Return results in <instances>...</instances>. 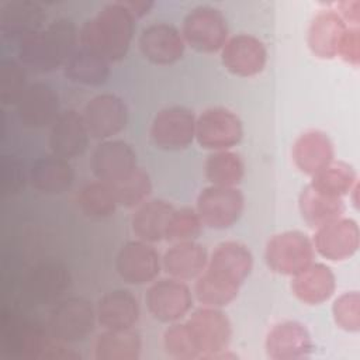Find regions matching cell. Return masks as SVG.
Here are the masks:
<instances>
[{"label":"cell","mask_w":360,"mask_h":360,"mask_svg":"<svg viewBox=\"0 0 360 360\" xmlns=\"http://www.w3.org/2000/svg\"><path fill=\"white\" fill-rule=\"evenodd\" d=\"M253 267L250 249L236 240H225L208 256L205 270L195 278L194 295L204 307L224 308L231 304Z\"/></svg>","instance_id":"obj_1"},{"label":"cell","mask_w":360,"mask_h":360,"mask_svg":"<svg viewBox=\"0 0 360 360\" xmlns=\"http://www.w3.org/2000/svg\"><path fill=\"white\" fill-rule=\"evenodd\" d=\"M135 21L121 1L108 3L79 30L80 48L103 56L110 63L118 62L129 51Z\"/></svg>","instance_id":"obj_2"},{"label":"cell","mask_w":360,"mask_h":360,"mask_svg":"<svg viewBox=\"0 0 360 360\" xmlns=\"http://www.w3.org/2000/svg\"><path fill=\"white\" fill-rule=\"evenodd\" d=\"M77 39L76 24L70 18L60 17L22 38L18 42V59L35 72H53L63 68L69 56L77 49Z\"/></svg>","instance_id":"obj_3"},{"label":"cell","mask_w":360,"mask_h":360,"mask_svg":"<svg viewBox=\"0 0 360 360\" xmlns=\"http://www.w3.org/2000/svg\"><path fill=\"white\" fill-rule=\"evenodd\" d=\"M96 308L83 297H69L58 301L46 321L48 332L63 343L84 340L94 329Z\"/></svg>","instance_id":"obj_4"},{"label":"cell","mask_w":360,"mask_h":360,"mask_svg":"<svg viewBox=\"0 0 360 360\" xmlns=\"http://www.w3.org/2000/svg\"><path fill=\"white\" fill-rule=\"evenodd\" d=\"M315 257L312 240L301 231H284L273 235L264 249L269 269L277 274L295 276L308 267Z\"/></svg>","instance_id":"obj_5"},{"label":"cell","mask_w":360,"mask_h":360,"mask_svg":"<svg viewBox=\"0 0 360 360\" xmlns=\"http://www.w3.org/2000/svg\"><path fill=\"white\" fill-rule=\"evenodd\" d=\"M181 35L186 45L197 52L214 53L228 41V22L221 10L212 6H197L183 20Z\"/></svg>","instance_id":"obj_6"},{"label":"cell","mask_w":360,"mask_h":360,"mask_svg":"<svg viewBox=\"0 0 360 360\" xmlns=\"http://www.w3.org/2000/svg\"><path fill=\"white\" fill-rule=\"evenodd\" d=\"M243 136V124L236 112L225 107L204 110L195 120V139L211 152L228 150Z\"/></svg>","instance_id":"obj_7"},{"label":"cell","mask_w":360,"mask_h":360,"mask_svg":"<svg viewBox=\"0 0 360 360\" xmlns=\"http://www.w3.org/2000/svg\"><path fill=\"white\" fill-rule=\"evenodd\" d=\"M195 211L202 225L212 229H226L235 225L245 208V197L236 187L208 186L195 201Z\"/></svg>","instance_id":"obj_8"},{"label":"cell","mask_w":360,"mask_h":360,"mask_svg":"<svg viewBox=\"0 0 360 360\" xmlns=\"http://www.w3.org/2000/svg\"><path fill=\"white\" fill-rule=\"evenodd\" d=\"M149 314L162 323L179 322L193 308L190 287L177 278L167 277L155 280L145 295Z\"/></svg>","instance_id":"obj_9"},{"label":"cell","mask_w":360,"mask_h":360,"mask_svg":"<svg viewBox=\"0 0 360 360\" xmlns=\"http://www.w3.org/2000/svg\"><path fill=\"white\" fill-rule=\"evenodd\" d=\"M194 112L183 105L162 108L152 121L150 139L156 148L163 150H181L195 139Z\"/></svg>","instance_id":"obj_10"},{"label":"cell","mask_w":360,"mask_h":360,"mask_svg":"<svg viewBox=\"0 0 360 360\" xmlns=\"http://www.w3.org/2000/svg\"><path fill=\"white\" fill-rule=\"evenodd\" d=\"M82 115L90 138L105 141L127 127L128 107L120 96L103 93L86 103Z\"/></svg>","instance_id":"obj_11"},{"label":"cell","mask_w":360,"mask_h":360,"mask_svg":"<svg viewBox=\"0 0 360 360\" xmlns=\"http://www.w3.org/2000/svg\"><path fill=\"white\" fill-rule=\"evenodd\" d=\"M186 322L200 347V360L210 359L214 353L228 349L232 326L222 308L202 305L194 309Z\"/></svg>","instance_id":"obj_12"},{"label":"cell","mask_w":360,"mask_h":360,"mask_svg":"<svg viewBox=\"0 0 360 360\" xmlns=\"http://www.w3.org/2000/svg\"><path fill=\"white\" fill-rule=\"evenodd\" d=\"M162 259L152 243L143 240L127 242L115 257V270L128 284L142 285L156 280L160 273Z\"/></svg>","instance_id":"obj_13"},{"label":"cell","mask_w":360,"mask_h":360,"mask_svg":"<svg viewBox=\"0 0 360 360\" xmlns=\"http://www.w3.org/2000/svg\"><path fill=\"white\" fill-rule=\"evenodd\" d=\"M314 249L330 262L352 257L360 246V231L354 219L340 217L315 229L311 239Z\"/></svg>","instance_id":"obj_14"},{"label":"cell","mask_w":360,"mask_h":360,"mask_svg":"<svg viewBox=\"0 0 360 360\" xmlns=\"http://www.w3.org/2000/svg\"><path fill=\"white\" fill-rule=\"evenodd\" d=\"M20 122L31 129L52 125L60 114V103L56 90L44 82L28 84L15 104Z\"/></svg>","instance_id":"obj_15"},{"label":"cell","mask_w":360,"mask_h":360,"mask_svg":"<svg viewBox=\"0 0 360 360\" xmlns=\"http://www.w3.org/2000/svg\"><path fill=\"white\" fill-rule=\"evenodd\" d=\"M224 68L239 77L259 75L267 63V49L262 39L250 34H236L221 49Z\"/></svg>","instance_id":"obj_16"},{"label":"cell","mask_w":360,"mask_h":360,"mask_svg":"<svg viewBox=\"0 0 360 360\" xmlns=\"http://www.w3.org/2000/svg\"><path fill=\"white\" fill-rule=\"evenodd\" d=\"M141 53L153 65L167 66L179 62L186 49V42L173 24L155 22L145 27L138 38Z\"/></svg>","instance_id":"obj_17"},{"label":"cell","mask_w":360,"mask_h":360,"mask_svg":"<svg viewBox=\"0 0 360 360\" xmlns=\"http://www.w3.org/2000/svg\"><path fill=\"white\" fill-rule=\"evenodd\" d=\"M264 349L271 360H301L312 354L314 342L304 323L283 321L269 330Z\"/></svg>","instance_id":"obj_18"},{"label":"cell","mask_w":360,"mask_h":360,"mask_svg":"<svg viewBox=\"0 0 360 360\" xmlns=\"http://www.w3.org/2000/svg\"><path fill=\"white\" fill-rule=\"evenodd\" d=\"M136 153L122 139L101 141L91 155V170L97 180L115 184L136 169Z\"/></svg>","instance_id":"obj_19"},{"label":"cell","mask_w":360,"mask_h":360,"mask_svg":"<svg viewBox=\"0 0 360 360\" xmlns=\"http://www.w3.org/2000/svg\"><path fill=\"white\" fill-rule=\"evenodd\" d=\"M90 134L82 112L76 110L60 111L51 125L48 145L53 155L63 159H73L83 155L89 146Z\"/></svg>","instance_id":"obj_20"},{"label":"cell","mask_w":360,"mask_h":360,"mask_svg":"<svg viewBox=\"0 0 360 360\" xmlns=\"http://www.w3.org/2000/svg\"><path fill=\"white\" fill-rule=\"evenodd\" d=\"M291 155L295 167L312 177L335 160V148L323 131L308 129L294 141Z\"/></svg>","instance_id":"obj_21"},{"label":"cell","mask_w":360,"mask_h":360,"mask_svg":"<svg viewBox=\"0 0 360 360\" xmlns=\"http://www.w3.org/2000/svg\"><path fill=\"white\" fill-rule=\"evenodd\" d=\"M347 22L336 10H321L311 20L307 44L314 56L319 59H333L338 55V46Z\"/></svg>","instance_id":"obj_22"},{"label":"cell","mask_w":360,"mask_h":360,"mask_svg":"<svg viewBox=\"0 0 360 360\" xmlns=\"http://www.w3.org/2000/svg\"><path fill=\"white\" fill-rule=\"evenodd\" d=\"M45 20V10L38 3L30 0L8 1L0 11V28L3 35L18 42L30 34L42 30Z\"/></svg>","instance_id":"obj_23"},{"label":"cell","mask_w":360,"mask_h":360,"mask_svg":"<svg viewBox=\"0 0 360 360\" xmlns=\"http://www.w3.org/2000/svg\"><path fill=\"white\" fill-rule=\"evenodd\" d=\"M139 302L128 290H112L105 292L96 305L97 322L104 329H128L139 319Z\"/></svg>","instance_id":"obj_24"},{"label":"cell","mask_w":360,"mask_h":360,"mask_svg":"<svg viewBox=\"0 0 360 360\" xmlns=\"http://www.w3.org/2000/svg\"><path fill=\"white\" fill-rule=\"evenodd\" d=\"M207 263V249L195 240L172 243L162 257V267L167 276L181 281L195 280L205 270Z\"/></svg>","instance_id":"obj_25"},{"label":"cell","mask_w":360,"mask_h":360,"mask_svg":"<svg viewBox=\"0 0 360 360\" xmlns=\"http://www.w3.org/2000/svg\"><path fill=\"white\" fill-rule=\"evenodd\" d=\"M70 285L69 270L55 262L37 264L30 270L25 278L27 294L39 304H48L58 300Z\"/></svg>","instance_id":"obj_26"},{"label":"cell","mask_w":360,"mask_h":360,"mask_svg":"<svg viewBox=\"0 0 360 360\" xmlns=\"http://www.w3.org/2000/svg\"><path fill=\"white\" fill-rule=\"evenodd\" d=\"M336 277L323 263H311L302 271L292 276L291 291L307 305L326 302L335 292Z\"/></svg>","instance_id":"obj_27"},{"label":"cell","mask_w":360,"mask_h":360,"mask_svg":"<svg viewBox=\"0 0 360 360\" xmlns=\"http://www.w3.org/2000/svg\"><path fill=\"white\" fill-rule=\"evenodd\" d=\"M31 186L44 194H62L75 180V172L68 159L56 155L38 158L28 172Z\"/></svg>","instance_id":"obj_28"},{"label":"cell","mask_w":360,"mask_h":360,"mask_svg":"<svg viewBox=\"0 0 360 360\" xmlns=\"http://www.w3.org/2000/svg\"><path fill=\"white\" fill-rule=\"evenodd\" d=\"M173 205L162 198L146 200L138 205L131 218L134 235L143 242L156 243L165 239V228Z\"/></svg>","instance_id":"obj_29"},{"label":"cell","mask_w":360,"mask_h":360,"mask_svg":"<svg viewBox=\"0 0 360 360\" xmlns=\"http://www.w3.org/2000/svg\"><path fill=\"white\" fill-rule=\"evenodd\" d=\"M298 207L302 219L314 229L343 217L346 211L343 198L323 194L311 184L302 188L298 197Z\"/></svg>","instance_id":"obj_30"},{"label":"cell","mask_w":360,"mask_h":360,"mask_svg":"<svg viewBox=\"0 0 360 360\" xmlns=\"http://www.w3.org/2000/svg\"><path fill=\"white\" fill-rule=\"evenodd\" d=\"M141 350V335L132 328L104 329L94 342V357L97 360H136Z\"/></svg>","instance_id":"obj_31"},{"label":"cell","mask_w":360,"mask_h":360,"mask_svg":"<svg viewBox=\"0 0 360 360\" xmlns=\"http://www.w3.org/2000/svg\"><path fill=\"white\" fill-rule=\"evenodd\" d=\"M62 69L66 79L84 86H101L110 76V62L84 48H77Z\"/></svg>","instance_id":"obj_32"},{"label":"cell","mask_w":360,"mask_h":360,"mask_svg":"<svg viewBox=\"0 0 360 360\" xmlns=\"http://www.w3.org/2000/svg\"><path fill=\"white\" fill-rule=\"evenodd\" d=\"M204 172L212 186L236 187L245 176V163L240 155L231 149L215 150L208 155Z\"/></svg>","instance_id":"obj_33"},{"label":"cell","mask_w":360,"mask_h":360,"mask_svg":"<svg viewBox=\"0 0 360 360\" xmlns=\"http://www.w3.org/2000/svg\"><path fill=\"white\" fill-rule=\"evenodd\" d=\"M311 186L330 197L345 198L359 183L356 170L346 162L332 160L326 167L311 177Z\"/></svg>","instance_id":"obj_34"},{"label":"cell","mask_w":360,"mask_h":360,"mask_svg":"<svg viewBox=\"0 0 360 360\" xmlns=\"http://www.w3.org/2000/svg\"><path fill=\"white\" fill-rule=\"evenodd\" d=\"M77 202L86 217L97 219L112 215L118 207L112 186L100 180L86 184L77 195Z\"/></svg>","instance_id":"obj_35"},{"label":"cell","mask_w":360,"mask_h":360,"mask_svg":"<svg viewBox=\"0 0 360 360\" xmlns=\"http://www.w3.org/2000/svg\"><path fill=\"white\" fill-rule=\"evenodd\" d=\"M111 186L114 188L118 205L125 208H136L145 202L152 193L150 177L141 167H136L125 179Z\"/></svg>","instance_id":"obj_36"},{"label":"cell","mask_w":360,"mask_h":360,"mask_svg":"<svg viewBox=\"0 0 360 360\" xmlns=\"http://www.w3.org/2000/svg\"><path fill=\"white\" fill-rule=\"evenodd\" d=\"M163 347L176 360H200V347L187 322H173L163 333Z\"/></svg>","instance_id":"obj_37"},{"label":"cell","mask_w":360,"mask_h":360,"mask_svg":"<svg viewBox=\"0 0 360 360\" xmlns=\"http://www.w3.org/2000/svg\"><path fill=\"white\" fill-rule=\"evenodd\" d=\"M201 229H202V222L195 208H191V207L173 208L165 228V239L172 243L195 240Z\"/></svg>","instance_id":"obj_38"},{"label":"cell","mask_w":360,"mask_h":360,"mask_svg":"<svg viewBox=\"0 0 360 360\" xmlns=\"http://www.w3.org/2000/svg\"><path fill=\"white\" fill-rule=\"evenodd\" d=\"M20 62L14 59H6L1 62L0 68V97L3 104L11 105L17 104L27 84V73Z\"/></svg>","instance_id":"obj_39"},{"label":"cell","mask_w":360,"mask_h":360,"mask_svg":"<svg viewBox=\"0 0 360 360\" xmlns=\"http://www.w3.org/2000/svg\"><path fill=\"white\" fill-rule=\"evenodd\" d=\"M332 316L335 323L346 330L356 333L360 330V294L347 291L340 294L332 304Z\"/></svg>","instance_id":"obj_40"},{"label":"cell","mask_w":360,"mask_h":360,"mask_svg":"<svg viewBox=\"0 0 360 360\" xmlns=\"http://www.w3.org/2000/svg\"><path fill=\"white\" fill-rule=\"evenodd\" d=\"M345 62L353 65L354 68L360 63V30L357 25H347L343 32L339 46L338 55Z\"/></svg>","instance_id":"obj_41"},{"label":"cell","mask_w":360,"mask_h":360,"mask_svg":"<svg viewBox=\"0 0 360 360\" xmlns=\"http://www.w3.org/2000/svg\"><path fill=\"white\" fill-rule=\"evenodd\" d=\"M25 177L24 165L15 158H7L3 162V187L7 193H17L24 187Z\"/></svg>","instance_id":"obj_42"},{"label":"cell","mask_w":360,"mask_h":360,"mask_svg":"<svg viewBox=\"0 0 360 360\" xmlns=\"http://www.w3.org/2000/svg\"><path fill=\"white\" fill-rule=\"evenodd\" d=\"M121 4L131 13L135 20L146 15L155 6V3L150 0H121Z\"/></svg>","instance_id":"obj_43"}]
</instances>
